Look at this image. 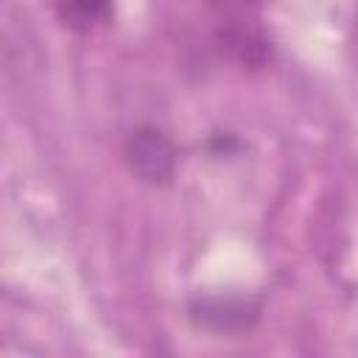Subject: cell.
Wrapping results in <instances>:
<instances>
[{"mask_svg":"<svg viewBox=\"0 0 358 358\" xmlns=\"http://www.w3.org/2000/svg\"><path fill=\"white\" fill-rule=\"evenodd\" d=\"M190 319L210 333H243L260 319V302L252 296H224L207 294L190 302Z\"/></svg>","mask_w":358,"mask_h":358,"instance_id":"cell-3","label":"cell"},{"mask_svg":"<svg viewBox=\"0 0 358 358\" xmlns=\"http://www.w3.org/2000/svg\"><path fill=\"white\" fill-rule=\"evenodd\" d=\"M218 14V45L241 67H266L271 59L268 36L260 28V0H210Z\"/></svg>","mask_w":358,"mask_h":358,"instance_id":"cell-1","label":"cell"},{"mask_svg":"<svg viewBox=\"0 0 358 358\" xmlns=\"http://www.w3.org/2000/svg\"><path fill=\"white\" fill-rule=\"evenodd\" d=\"M59 17L76 31H92L112 17V0H56Z\"/></svg>","mask_w":358,"mask_h":358,"instance_id":"cell-4","label":"cell"},{"mask_svg":"<svg viewBox=\"0 0 358 358\" xmlns=\"http://www.w3.org/2000/svg\"><path fill=\"white\" fill-rule=\"evenodd\" d=\"M176 157L173 140L157 126H140L126 140V162L148 185H168L176 173Z\"/></svg>","mask_w":358,"mask_h":358,"instance_id":"cell-2","label":"cell"}]
</instances>
